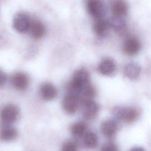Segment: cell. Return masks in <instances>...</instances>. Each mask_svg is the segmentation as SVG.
<instances>
[{"instance_id": "5b68a950", "label": "cell", "mask_w": 151, "mask_h": 151, "mask_svg": "<svg viewBox=\"0 0 151 151\" xmlns=\"http://www.w3.org/2000/svg\"><path fill=\"white\" fill-rule=\"evenodd\" d=\"M18 114L19 111L17 106L14 104H8L1 110L0 117L4 122L12 123L17 120Z\"/></svg>"}, {"instance_id": "ba28073f", "label": "cell", "mask_w": 151, "mask_h": 151, "mask_svg": "<svg viewBox=\"0 0 151 151\" xmlns=\"http://www.w3.org/2000/svg\"><path fill=\"white\" fill-rule=\"evenodd\" d=\"M99 111L98 105L93 100L84 101L83 106L82 113L83 116L88 120L94 119Z\"/></svg>"}, {"instance_id": "ffe728a7", "label": "cell", "mask_w": 151, "mask_h": 151, "mask_svg": "<svg viewBox=\"0 0 151 151\" xmlns=\"http://www.w3.org/2000/svg\"><path fill=\"white\" fill-rule=\"evenodd\" d=\"M87 125L82 122L75 123L71 127V132L75 136H81L85 134Z\"/></svg>"}, {"instance_id": "4fadbf2b", "label": "cell", "mask_w": 151, "mask_h": 151, "mask_svg": "<svg viewBox=\"0 0 151 151\" xmlns=\"http://www.w3.org/2000/svg\"><path fill=\"white\" fill-rule=\"evenodd\" d=\"M40 94L42 98L45 100H51L55 98L57 91L54 86L51 83H46L40 87Z\"/></svg>"}, {"instance_id": "7c38bea8", "label": "cell", "mask_w": 151, "mask_h": 151, "mask_svg": "<svg viewBox=\"0 0 151 151\" xmlns=\"http://www.w3.org/2000/svg\"><path fill=\"white\" fill-rule=\"evenodd\" d=\"M140 65L135 62L128 63L124 67V75L130 80L136 79L140 75Z\"/></svg>"}, {"instance_id": "2e32d148", "label": "cell", "mask_w": 151, "mask_h": 151, "mask_svg": "<svg viewBox=\"0 0 151 151\" xmlns=\"http://www.w3.org/2000/svg\"><path fill=\"white\" fill-rule=\"evenodd\" d=\"M111 9L114 16L124 17L127 12L128 6L124 0H114L112 2Z\"/></svg>"}, {"instance_id": "d6986e66", "label": "cell", "mask_w": 151, "mask_h": 151, "mask_svg": "<svg viewBox=\"0 0 151 151\" xmlns=\"http://www.w3.org/2000/svg\"><path fill=\"white\" fill-rule=\"evenodd\" d=\"M17 136V130L12 127L4 128L0 132V139L4 141L12 140L15 139Z\"/></svg>"}, {"instance_id": "5bb4252c", "label": "cell", "mask_w": 151, "mask_h": 151, "mask_svg": "<svg viewBox=\"0 0 151 151\" xmlns=\"http://www.w3.org/2000/svg\"><path fill=\"white\" fill-rule=\"evenodd\" d=\"M102 133L108 138H112L116 134L117 130V125L113 120H107L103 122L101 126Z\"/></svg>"}, {"instance_id": "52a82bcc", "label": "cell", "mask_w": 151, "mask_h": 151, "mask_svg": "<svg viewBox=\"0 0 151 151\" xmlns=\"http://www.w3.org/2000/svg\"><path fill=\"white\" fill-rule=\"evenodd\" d=\"M141 48L140 41L136 38L131 37L128 38L123 45V51L128 55L132 56L137 54Z\"/></svg>"}, {"instance_id": "8fae6325", "label": "cell", "mask_w": 151, "mask_h": 151, "mask_svg": "<svg viewBox=\"0 0 151 151\" xmlns=\"http://www.w3.org/2000/svg\"><path fill=\"white\" fill-rule=\"evenodd\" d=\"M29 31L31 36L34 39L39 40L44 35L45 27L41 21L38 20H32Z\"/></svg>"}, {"instance_id": "7a4b0ae2", "label": "cell", "mask_w": 151, "mask_h": 151, "mask_svg": "<svg viewBox=\"0 0 151 151\" xmlns=\"http://www.w3.org/2000/svg\"><path fill=\"white\" fill-rule=\"evenodd\" d=\"M113 113L115 117L126 123L134 122L139 116V111L132 107H116L113 109Z\"/></svg>"}, {"instance_id": "ac0fdd59", "label": "cell", "mask_w": 151, "mask_h": 151, "mask_svg": "<svg viewBox=\"0 0 151 151\" xmlns=\"http://www.w3.org/2000/svg\"><path fill=\"white\" fill-rule=\"evenodd\" d=\"M83 143L84 146L87 148L95 147L98 143V138L97 135L91 132L85 133L84 135Z\"/></svg>"}, {"instance_id": "6da1fadb", "label": "cell", "mask_w": 151, "mask_h": 151, "mask_svg": "<svg viewBox=\"0 0 151 151\" xmlns=\"http://www.w3.org/2000/svg\"><path fill=\"white\" fill-rule=\"evenodd\" d=\"M89 83L88 73L84 69L78 70L73 76L68 88L72 92L79 94L84 87Z\"/></svg>"}, {"instance_id": "277c9868", "label": "cell", "mask_w": 151, "mask_h": 151, "mask_svg": "<svg viewBox=\"0 0 151 151\" xmlns=\"http://www.w3.org/2000/svg\"><path fill=\"white\" fill-rule=\"evenodd\" d=\"M88 14L97 19L103 18L106 13V7L101 0H88L86 4Z\"/></svg>"}, {"instance_id": "603a6c76", "label": "cell", "mask_w": 151, "mask_h": 151, "mask_svg": "<svg viewBox=\"0 0 151 151\" xmlns=\"http://www.w3.org/2000/svg\"><path fill=\"white\" fill-rule=\"evenodd\" d=\"M101 150H107V151H114V150H117V148L116 147V146L112 143H106V145H103Z\"/></svg>"}, {"instance_id": "e0dca14e", "label": "cell", "mask_w": 151, "mask_h": 151, "mask_svg": "<svg viewBox=\"0 0 151 151\" xmlns=\"http://www.w3.org/2000/svg\"><path fill=\"white\" fill-rule=\"evenodd\" d=\"M109 21L110 26L116 31L122 32L124 31L126 27V22L124 17L113 16Z\"/></svg>"}, {"instance_id": "7402d4cb", "label": "cell", "mask_w": 151, "mask_h": 151, "mask_svg": "<svg viewBox=\"0 0 151 151\" xmlns=\"http://www.w3.org/2000/svg\"><path fill=\"white\" fill-rule=\"evenodd\" d=\"M77 149V145L75 143L68 142L63 146V150L64 151H74Z\"/></svg>"}, {"instance_id": "30bf717a", "label": "cell", "mask_w": 151, "mask_h": 151, "mask_svg": "<svg viewBox=\"0 0 151 151\" xmlns=\"http://www.w3.org/2000/svg\"><path fill=\"white\" fill-rule=\"evenodd\" d=\"M116 70V65L114 61L110 58L103 60L98 66L99 72L104 76H111Z\"/></svg>"}, {"instance_id": "9a60e30c", "label": "cell", "mask_w": 151, "mask_h": 151, "mask_svg": "<svg viewBox=\"0 0 151 151\" xmlns=\"http://www.w3.org/2000/svg\"><path fill=\"white\" fill-rule=\"evenodd\" d=\"M109 21L103 18L96 19L93 24V30L95 34L99 37L104 36L107 32L109 28Z\"/></svg>"}, {"instance_id": "8992f818", "label": "cell", "mask_w": 151, "mask_h": 151, "mask_svg": "<svg viewBox=\"0 0 151 151\" xmlns=\"http://www.w3.org/2000/svg\"><path fill=\"white\" fill-rule=\"evenodd\" d=\"M79 106V99L75 94L66 96L63 101V107L68 114L76 113Z\"/></svg>"}, {"instance_id": "44dd1931", "label": "cell", "mask_w": 151, "mask_h": 151, "mask_svg": "<svg viewBox=\"0 0 151 151\" xmlns=\"http://www.w3.org/2000/svg\"><path fill=\"white\" fill-rule=\"evenodd\" d=\"M79 94H81L85 101L91 100L96 94V90L92 85L88 83L83 88Z\"/></svg>"}, {"instance_id": "cb8c5ba5", "label": "cell", "mask_w": 151, "mask_h": 151, "mask_svg": "<svg viewBox=\"0 0 151 151\" xmlns=\"http://www.w3.org/2000/svg\"><path fill=\"white\" fill-rule=\"evenodd\" d=\"M6 80L7 76L6 74L4 71L0 70V86L4 85L6 83Z\"/></svg>"}, {"instance_id": "9c48e42d", "label": "cell", "mask_w": 151, "mask_h": 151, "mask_svg": "<svg viewBox=\"0 0 151 151\" xmlns=\"http://www.w3.org/2000/svg\"><path fill=\"white\" fill-rule=\"evenodd\" d=\"M11 83L12 86L18 90L25 89L29 84V78L27 74L19 72L15 73L12 77Z\"/></svg>"}, {"instance_id": "3957f363", "label": "cell", "mask_w": 151, "mask_h": 151, "mask_svg": "<svg viewBox=\"0 0 151 151\" xmlns=\"http://www.w3.org/2000/svg\"><path fill=\"white\" fill-rule=\"evenodd\" d=\"M32 20L26 13L19 12L17 14L13 19V27L19 32L24 33L29 31Z\"/></svg>"}]
</instances>
